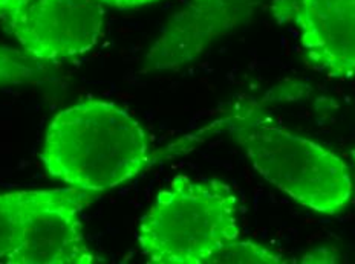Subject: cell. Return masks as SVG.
Wrapping results in <instances>:
<instances>
[{
    "label": "cell",
    "mask_w": 355,
    "mask_h": 264,
    "mask_svg": "<svg viewBox=\"0 0 355 264\" xmlns=\"http://www.w3.org/2000/svg\"><path fill=\"white\" fill-rule=\"evenodd\" d=\"M284 256L276 251L257 245L254 241L234 240L230 245L222 247L210 260V264H230V263H254V264H280L285 263Z\"/></svg>",
    "instance_id": "cell-10"
},
{
    "label": "cell",
    "mask_w": 355,
    "mask_h": 264,
    "mask_svg": "<svg viewBox=\"0 0 355 264\" xmlns=\"http://www.w3.org/2000/svg\"><path fill=\"white\" fill-rule=\"evenodd\" d=\"M33 189L0 194V263H6L19 236L21 214L31 199Z\"/></svg>",
    "instance_id": "cell-9"
},
{
    "label": "cell",
    "mask_w": 355,
    "mask_h": 264,
    "mask_svg": "<svg viewBox=\"0 0 355 264\" xmlns=\"http://www.w3.org/2000/svg\"><path fill=\"white\" fill-rule=\"evenodd\" d=\"M105 19L100 0H34L10 34L34 60L57 63L87 54L100 40Z\"/></svg>",
    "instance_id": "cell-5"
},
{
    "label": "cell",
    "mask_w": 355,
    "mask_h": 264,
    "mask_svg": "<svg viewBox=\"0 0 355 264\" xmlns=\"http://www.w3.org/2000/svg\"><path fill=\"white\" fill-rule=\"evenodd\" d=\"M40 159L53 179L101 194L146 170L150 164V142L128 110L115 102L89 98L54 116Z\"/></svg>",
    "instance_id": "cell-1"
},
{
    "label": "cell",
    "mask_w": 355,
    "mask_h": 264,
    "mask_svg": "<svg viewBox=\"0 0 355 264\" xmlns=\"http://www.w3.org/2000/svg\"><path fill=\"white\" fill-rule=\"evenodd\" d=\"M351 155H352V159H354V162H355V149H352V153H351Z\"/></svg>",
    "instance_id": "cell-13"
},
{
    "label": "cell",
    "mask_w": 355,
    "mask_h": 264,
    "mask_svg": "<svg viewBox=\"0 0 355 264\" xmlns=\"http://www.w3.org/2000/svg\"><path fill=\"white\" fill-rule=\"evenodd\" d=\"M98 194L64 187L33 189L6 264H92L81 214Z\"/></svg>",
    "instance_id": "cell-4"
},
{
    "label": "cell",
    "mask_w": 355,
    "mask_h": 264,
    "mask_svg": "<svg viewBox=\"0 0 355 264\" xmlns=\"http://www.w3.org/2000/svg\"><path fill=\"white\" fill-rule=\"evenodd\" d=\"M100 2L106 3L109 6H114V8L130 10V8H138V6L159 2V0H100Z\"/></svg>",
    "instance_id": "cell-12"
},
{
    "label": "cell",
    "mask_w": 355,
    "mask_h": 264,
    "mask_svg": "<svg viewBox=\"0 0 355 264\" xmlns=\"http://www.w3.org/2000/svg\"><path fill=\"white\" fill-rule=\"evenodd\" d=\"M265 0H190L167 21L144 60V70H175L204 54L253 16Z\"/></svg>",
    "instance_id": "cell-7"
},
{
    "label": "cell",
    "mask_w": 355,
    "mask_h": 264,
    "mask_svg": "<svg viewBox=\"0 0 355 264\" xmlns=\"http://www.w3.org/2000/svg\"><path fill=\"white\" fill-rule=\"evenodd\" d=\"M239 236V200L232 187L180 174L158 193L137 238L150 263L210 264Z\"/></svg>",
    "instance_id": "cell-3"
},
{
    "label": "cell",
    "mask_w": 355,
    "mask_h": 264,
    "mask_svg": "<svg viewBox=\"0 0 355 264\" xmlns=\"http://www.w3.org/2000/svg\"><path fill=\"white\" fill-rule=\"evenodd\" d=\"M46 73V63L34 60L21 49L0 43V87L42 82Z\"/></svg>",
    "instance_id": "cell-8"
},
{
    "label": "cell",
    "mask_w": 355,
    "mask_h": 264,
    "mask_svg": "<svg viewBox=\"0 0 355 264\" xmlns=\"http://www.w3.org/2000/svg\"><path fill=\"white\" fill-rule=\"evenodd\" d=\"M220 122L254 170L294 202L327 216L349 205L352 180L336 153L277 126L253 101L236 106Z\"/></svg>",
    "instance_id": "cell-2"
},
{
    "label": "cell",
    "mask_w": 355,
    "mask_h": 264,
    "mask_svg": "<svg viewBox=\"0 0 355 264\" xmlns=\"http://www.w3.org/2000/svg\"><path fill=\"white\" fill-rule=\"evenodd\" d=\"M33 2L34 0H0V23L5 26L6 31H11L20 14Z\"/></svg>",
    "instance_id": "cell-11"
},
{
    "label": "cell",
    "mask_w": 355,
    "mask_h": 264,
    "mask_svg": "<svg viewBox=\"0 0 355 264\" xmlns=\"http://www.w3.org/2000/svg\"><path fill=\"white\" fill-rule=\"evenodd\" d=\"M279 23L299 31L302 48L331 78L355 77V0H275Z\"/></svg>",
    "instance_id": "cell-6"
}]
</instances>
